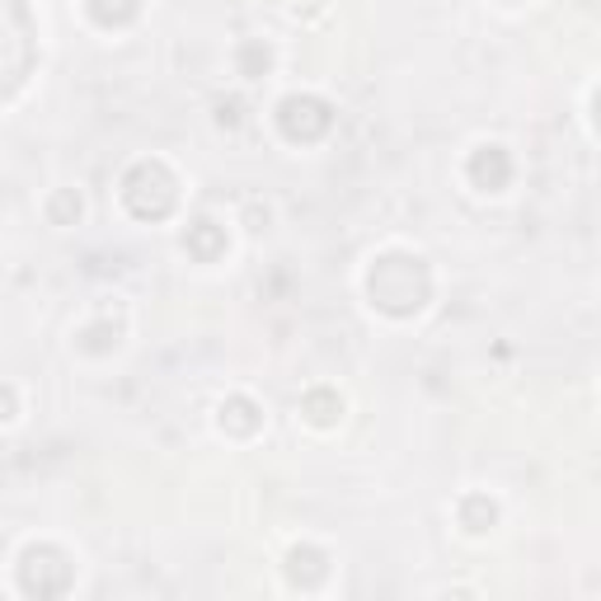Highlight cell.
I'll return each mask as SVG.
<instances>
[{"label": "cell", "mask_w": 601, "mask_h": 601, "mask_svg": "<svg viewBox=\"0 0 601 601\" xmlns=\"http://www.w3.org/2000/svg\"><path fill=\"white\" fill-rule=\"evenodd\" d=\"M367 292H371V306L386 310V315H414L428 306V292H432V277L428 264L414 254H386L376 258V268L367 273Z\"/></svg>", "instance_id": "cell-1"}, {"label": "cell", "mask_w": 601, "mask_h": 601, "mask_svg": "<svg viewBox=\"0 0 601 601\" xmlns=\"http://www.w3.org/2000/svg\"><path fill=\"white\" fill-rule=\"evenodd\" d=\"M123 203H128L132 216H142V222H160V216H170L174 203H179L174 174L160 165V160H142V165H132L128 179H123Z\"/></svg>", "instance_id": "cell-2"}, {"label": "cell", "mask_w": 601, "mask_h": 601, "mask_svg": "<svg viewBox=\"0 0 601 601\" xmlns=\"http://www.w3.org/2000/svg\"><path fill=\"white\" fill-rule=\"evenodd\" d=\"M277 128H283L287 142L306 146V142H319V136L334 128V109L315 94H287L283 104H277Z\"/></svg>", "instance_id": "cell-3"}, {"label": "cell", "mask_w": 601, "mask_h": 601, "mask_svg": "<svg viewBox=\"0 0 601 601\" xmlns=\"http://www.w3.org/2000/svg\"><path fill=\"white\" fill-rule=\"evenodd\" d=\"M19 588L29 597H62L71 588V564L62 550L52 546H33L24 554V564H19Z\"/></svg>", "instance_id": "cell-4"}, {"label": "cell", "mask_w": 601, "mask_h": 601, "mask_svg": "<svg viewBox=\"0 0 601 601\" xmlns=\"http://www.w3.org/2000/svg\"><path fill=\"white\" fill-rule=\"evenodd\" d=\"M29 71V14L19 0H6V94L19 90Z\"/></svg>", "instance_id": "cell-5"}, {"label": "cell", "mask_w": 601, "mask_h": 601, "mask_svg": "<svg viewBox=\"0 0 601 601\" xmlns=\"http://www.w3.org/2000/svg\"><path fill=\"white\" fill-rule=\"evenodd\" d=\"M470 179H475V189H485V193L508 189V179H512V160H508V151H503V146L475 151V155H470Z\"/></svg>", "instance_id": "cell-6"}, {"label": "cell", "mask_w": 601, "mask_h": 601, "mask_svg": "<svg viewBox=\"0 0 601 601\" xmlns=\"http://www.w3.org/2000/svg\"><path fill=\"white\" fill-rule=\"evenodd\" d=\"M325 573H329V554L325 550H315V546H296L287 554V578L296 588H319L325 583Z\"/></svg>", "instance_id": "cell-7"}, {"label": "cell", "mask_w": 601, "mask_h": 601, "mask_svg": "<svg viewBox=\"0 0 601 601\" xmlns=\"http://www.w3.org/2000/svg\"><path fill=\"white\" fill-rule=\"evenodd\" d=\"M184 249H189L193 258H203V264H212V258L226 254V231L203 216V222H193V226L184 231Z\"/></svg>", "instance_id": "cell-8"}, {"label": "cell", "mask_w": 601, "mask_h": 601, "mask_svg": "<svg viewBox=\"0 0 601 601\" xmlns=\"http://www.w3.org/2000/svg\"><path fill=\"white\" fill-rule=\"evenodd\" d=\"M258 424H264V414H258L254 399H245V395H231L226 405H222V428H226V432H235V437H249V432H258Z\"/></svg>", "instance_id": "cell-9"}, {"label": "cell", "mask_w": 601, "mask_h": 601, "mask_svg": "<svg viewBox=\"0 0 601 601\" xmlns=\"http://www.w3.org/2000/svg\"><path fill=\"white\" fill-rule=\"evenodd\" d=\"M90 14H94V24H104V29H123V24H132L136 0H90Z\"/></svg>", "instance_id": "cell-10"}, {"label": "cell", "mask_w": 601, "mask_h": 601, "mask_svg": "<svg viewBox=\"0 0 601 601\" xmlns=\"http://www.w3.org/2000/svg\"><path fill=\"white\" fill-rule=\"evenodd\" d=\"M300 414L325 428V424H334V418L344 414V405H338V395H329V390H310L306 399H300Z\"/></svg>", "instance_id": "cell-11"}, {"label": "cell", "mask_w": 601, "mask_h": 601, "mask_svg": "<svg viewBox=\"0 0 601 601\" xmlns=\"http://www.w3.org/2000/svg\"><path fill=\"white\" fill-rule=\"evenodd\" d=\"M493 517H498V508L489 503L485 493H470L466 503H460V522H466V531H489Z\"/></svg>", "instance_id": "cell-12"}, {"label": "cell", "mask_w": 601, "mask_h": 601, "mask_svg": "<svg viewBox=\"0 0 601 601\" xmlns=\"http://www.w3.org/2000/svg\"><path fill=\"white\" fill-rule=\"evenodd\" d=\"M48 216H52V226H71L75 216H80V197L71 193V189H62L52 197V207H48Z\"/></svg>", "instance_id": "cell-13"}, {"label": "cell", "mask_w": 601, "mask_h": 601, "mask_svg": "<svg viewBox=\"0 0 601 601\" xmlns=\"http://www.w3.org/2000/svg\"><path fill=\"white\" fill-rule=\"evenodd\" d=\"M118 344V325L109 329V325H90L85 334H80V348H90V353H104V348H113Z\"/></svg>", "instance_id": "cell-14"}, {"label": "cell", "mask_w": 601, "mask_h": 601, "mask_svg": "<svg viewBox=\"0 0 601 601\" xmlns=\"http://www.w3.org/2000/svg\"><path fill=\"white\" fill-rule=\"evenodd\" d=\"M240 71H245V75H258V71H268V48H258V43H245V52H240Z\"/></svg>", "instance_id": "cell-15"}, {"label": "cell", "mask_w": 601, "mask_h": 601, "mask_svg": "<svg viewBox=\"0 0 601 601\" xmlns=\"http://www.w3.org/2000/svg\"><path fill=\"white\" fill-rule=\"evenodd\" d=\"M592 123H597V132H601V90H597V99H592Z\"/></svg>", "instance_id": "cell-16"}]
</instances>
